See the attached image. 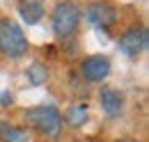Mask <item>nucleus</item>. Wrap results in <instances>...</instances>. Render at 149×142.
<instances>
[{"label":"nucleus","mask_w":149,"mask_h":142,"mask_svg":"<svg viewBox=\"0 0 149 142\" xmlns=\"http://www.w3.org/2000/svg\"><path fill=\"white\" fill-rule=\"evenodd\" d=\"M83 16L94 30L110 32L119 23V7L112 5L110 0H94L83 9Z\"/></svg>","instance_id":"nucleus-4"},{"label":"nucleus","mask_w":149,"mask_h":142,"mask_svg":"<svg viewBox=\"0 0 149 142\" xmlns=\"http://www.w3.org/2000/svg\"><path fill=\"white\" fill-rule=\"evenodd\" d=\"M117 46L126 57H138L149 46V30L145 23H131L117 37Z\"/></svg>","instance_id":"nucleus-5"},{"label":"nucleus","mask_w":149,"mask_h":142,"mask_svg":"<svg viewBox=\"0 0 149 142\" xmlns=\"http://www.w3.org/2000/svg\"><path fill=\"white\" fill-rule=\"evenodd\" d=\"M30 53V39L14 18L0 16V55L5 60H23Z\"/></svg>","instance_id":"nucleus-2"},{"label":"nucleus","mask_w":149,"mask_h":142,"mask_svg":"<svg viewBox=\"0 0 149 142\" xmlns=\"http://www.w3.org/2000/svg\"><path fill=\"white\" fill-rule=\"evenodd\" d=\"M16 12L28 25H37L46 16V0H16Z\"/></svg>","instance_id":"nucleus-8"},{"label":"nucleus","mask_w":149,"mask_h":142,"mask_svg":"<svg viewBox=\"0 0 149 142\" xmlns=\"http://www.w3.org/2000/svg\"><path fill=\"white\" fill-rule=\"evenodd\" d=\"M25 78L32 87H39V85H46V80L51 78V71H48V64L41 62V60H35L28 69H25Z\"/></svg>","instance_id":"nucleus-11"},{"label":"nucleus","mask_w":149,"mask_h":142,"mask_svg":"<svg viewBox=\"0 0 149 142\" xmlns=\"http://www.w3.org/2000/svg\"><path fill=\"white\" fill-rule=\"evenodd\" d=\"M23 126H28L35 135H41L46 140H57L64 133L62 110L53 103H39L23 110Z\"/></svg>","instance_id":"nucleus-1"},{"label":"nucleus","mask_w":149,"mask_h":142,"mask_svg":"<svg viewBox=\"0 0 149 142\" xmlns=\"http://www.w3.org/2000/svg\"><path fill=\"white\" fill-rule=\"evenodd\" d=\"M96 99H99V106L103 110L106 117H119L124 112L126 106V96L124 92H119L117 87H108V85H101L96 92Z\"/></svg>","instance_id":"nucleus-7"},{"label":"nucleus","mask_w":149,"mask_h":142,"mask_svg":"<svg viewBox=\"0 0 149 142\" xmlns=\"http://www.w3.org/2000/svg\"><path fill=\"white\" fill-rule=\"evenodd\" d=\"M83 18V7L76 0H57L55 7L51 9V30L57 39L67 41L78 35Z\"/></svg>","instance_id":"nucleus-3"},{"label":"nucleus","mask_w":149,"mask_h":142,"mask_svg":"<svg viewBox=\"0 0 149 142\" xmlns=\"http://www.w3.org/2000/svg\"><path fill=\"white\" fill-rule=\"evenodd\" d=\"M62 119H64V126L78 131V128H83V126L87 124V119H90V106L85 101H76V103H71L62 112Z\"/></svg>","instance_id":"nucleus-10"},{"label":"nucleus","mask_w":149,"mask_h":142,"mask_svg":"<svg viewBox=\"0 0 149 142\" xmlns=\"http://www.w3.org/2000/svg\"><path fill=\"white\" fill-rule=\"evenodd\" d=\"M0 142H35V133L28 126L12 124L0 117Z\"/></svg>","instance_id":"nucleus-9"},{"label":"nucleus","mask_w":149,"mask_h":142,"mask_svg":"<svg viewBox=\"0 0 149 142\" xmlns=\"http://www.w3.org/2000/svg\"><path fill=\"white\" fill-rule=\"evenodd\" d=\"M115 142H142V140H138V138H119V140H115Z\"/></svg>","instance_id":"nucleus-13"},{"label":"nucleus","mask_w":149,"mask_h":142,"mask_svg":"<svg viewBox=\"0 0 149 142\" xmlns=\"http://www.w3.org/2000/svg\"><path fill=\"white\" fill-rule=\"evenodd\" d=\"M0 106L2 108H12L14 106V94H12V92H2V94H0Z\"/></svg>","instance_id":"nucleus-12"},{"label":"nucleus","mask_w":149,"mask_h":142,"mask_svg":"<svg viewBox=\"0 0 149 142\" xmlns=\"http://www.w3.org/2000/svg\"><path fill=\"white\" fill-rule=\"evenodd\" d=\"M112 71V62L108 55H101V53H92V55H85L80 62H78V76L80 80L85 83H103Z\"/></svg>","instance_id":"nucleus-6"}]
</instances>
